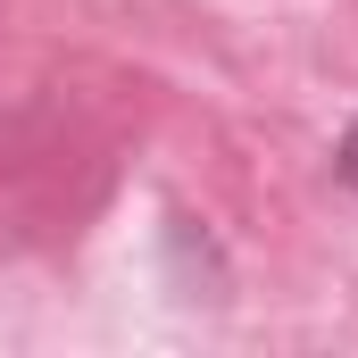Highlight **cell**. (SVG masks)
Masks as SVG:
<instances>
[{
	"label": "cell",
	"mask_w": 358,
	"mask_h": 358,
	"mask_svg": "<svg viewBox=\"0 0 358 358\" xmlns=\"http://www.w3.org/2000/svg\"><path fill=\"white\" fill-rule=\"evenodd\" d=\"M334 183H342V192H358V117L342 125V142H334Z\"/></svg>",
	"instance_id": "1"
}]
</instances>
